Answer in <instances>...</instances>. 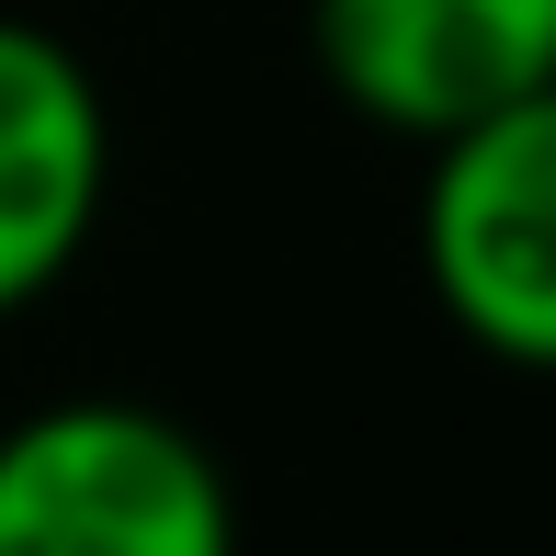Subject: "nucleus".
<instances>
[{
	"instance_id": "f257e3e1",
	"label": "nucleus",
	"mask_w": 556,
	"mask_h": 556,
	"mask_svg": "<svg viewBox=\"0 0 556 556\" xmlns=\"http://www.w3.org/2000/svg\"><path fill=\"white\" fill-rule=\"evenodd\" d=\"M0 556H239V489L148 397H46L0 420Z\"/></svg>"
},
{
	"instance_id": "f03ea898",
	"label": "nucleus",
	"mask_w": 556,
	"mask_h": 556,
	"mask_svg": "<svg viewBox=\"0 0 556 556\" xmlns=\"http://www.w3.org/2000/svg\"><path fill=\"white\" fill-rule=\"evenodd\" d=\"M420 285L466 352L556 375V80L420 148Z\"/></svg>"
},
{
	"instance_id": "7ed1b4c3",
	"label": "nucleus",
	"mask_w": 556,
	"mask_h": 556,
	"mask_svg": "<svg viewBox=\"0 0 556 556\" xmlns=\"http://www.w3.org/2000/svg\"><path fill=\"white\" fill-rule=\"evenodd\" d=\"M307 58L352 125L432 148L556 80V0H307Z\"/></svg>"
},
{
	"instance_id": "20e7f679",
	"label": "nucleus",
	"mask_w": 556,
	"mask_h": 556,
	"mask_svg": "<svg viewBox=\"0 0 556 556\" xmlns=\"http://www.w3.org/2000/svg\"><path fill=\"white\" fill-rule=\"evenodd\" d=\"M114 205V103L80 46L0 12V318L46 307L103 239Z\"/></svg>"
}]
</instances>
